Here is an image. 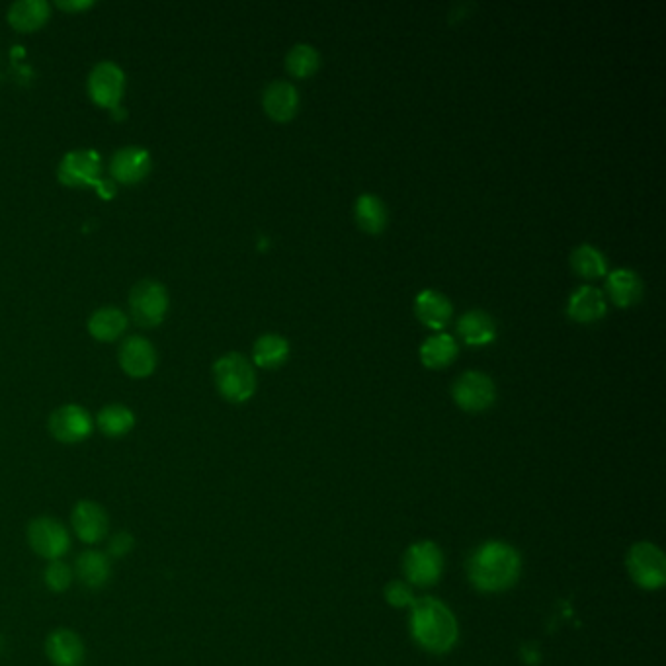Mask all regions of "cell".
I'll return each mask as SVG.
<instances>
[{"instance_id":"cell-26","label":"cell","mask_w":666,"mask_h":666,"mask_svg":"<svg viewBox=\"0 0 666 666\" xmlns=\"http://www.w3.org/2000/svg\"><path fill=\"white\" fill-rule=\"evenodd\" d=\"M127 327V317L124 311L118 307H102L92 313L88 321V331L102 342H112L120 334H124Z\"/></svg>"},{"instance_id":"cell-25","label":"cell","mask_w":666,"mask_h":666,"mask_svg":"<svg viewBox=\"0 0 666 666\" xmlns=\"http://www.w3.org/2000/svg\"><path fill=\"white\" fill-rule=\"evenodd\" d=\"M354 219L362 231L379 235L387 227L389 213L381 198L374 194H362L354 204Z\"/></svg>"},{"instance_id":"cell-7","label":"cell","mask_w":666,"mask_h":666,"mask_svg":"<svg viewBox=\"0 0 666 666\" xmlns=\"http://www.w3.org/2000/svg\"><path fill=\"white\" fill-rule=\"evenodd\" d=\"M454 401L467 413H483L497 399L495 381L483 372H465L459 375L452 387Z\"/></svg>"},{"instance_id":"cell-32","label":"cell","mask_w":666,"mask_h":666,"mask_svg":"<svg viewBox=\"0 0 666 666\" xmlns=\"http://www.w3.org/2000/svg\"><path fill=\"white\" fill-rule=\"evenodd\" d=\"M135 540L131 534L127 532H118L116 536H112V540L108 543V557L112 559H122L125 555H129L133 551Z\"/></svg>"},{"instance_id":"cell-23","label":"cell","mask_w":666,"mask_h":666,"mask_svg":"<svg viewBox=\"0 0 666 666\" xmlns=\"http://www.w3.org/2000/svg\"><path fill=\"white\" fill-rule=\"evenodd\" d=\"M290 356V342L280 334H262L252 348L254 364L266 370L280 368Z\"/></svg>"},{"instance_id":"cell-13","label":"cell","mask_w":666,"mask_h":666,"mask_svg":"<svg viewBox=\"0 0 666 666\" xmlns=\"http://www.w3.org/2000/svg\"><path fill=\"white\" fill-rule=\"evenodd\" d=\"M45 655L55 666H81L84 661L83 639L67 627H59L45 639Z\"/></svg>"},{"instance_id":"cell-8","label":"cell","mask_w":666,"mask_h":666,"mask_svg":"<svg viewBox=\"0 0 666 666\" xmlns=\"http://www.w3.org/2000/svg\"><path fill=\"white\" fill-rule=\"evenodd\" d=\"M30 547L47 561H59L71 547L67 528L51 516H40L28 526Z\"/></svg>"},{"instance_id":"cell-15","label":"cell","mask_w":666,"mask_h":666,"mask_svg":"<svg viewBox=\"0 0 666 666\" xmlns=\"http://www.w3.org/2000/svg\"><path fill=\"white\" fill-rule=\"evenodd\" d=\"M151 170V155L147 149L129 145L112 157L110 172L122 184H137L141 182Z\"/></svg>"},{"instance_id":"cell-12","label":"cell","mask_w":666,"mask_h":666,"mask_svg":"<svg viewBox=\"0 0 666 666\" xmlns=\"http://www.w3.org/2000/svg\"><path fill=\"white\" fill-rule=\"evenodd\" d=\"M71 524L77 538L86 545H96L106 540L110 532L108 514L102 508V504L94 500H81L75 504L71 514Z\"/></svg>"},{"instance_id":"cell-20","label":"cell","mask_w":666,"mask_h":666,"mask_svg":"<svg viewBox=\"0 0 666 666\" xmlns=\"http://www.w3.org/2000/svg\"><path fill=\"white\" fill-rule=\"evenodd\" d=\"M458 334L467 346H487L497 338V325L485 311H467L458 321Z\"/></svg>"},{"instance_id":"cell-9","label":"cell","mask_w":666,"mask_h":666,"mask_svg":"<svg viewBox=\"0 0 666 666\" xmlns=\"http://www.w3.org/2000/svg\"><path fill=\"white\" fill-rule=\"evenodd\" d=\"M94 430V420L81 405H63L49 417V432L61 444L84 442Z\"/></svg>"},{"instance_id":"cell-31","label":"cell","mask_w":666,"mask_h":666,"mask_svg":"<svg viewBox=\"0 0 666 666\" xmlns=\"http://www.w3.org/2000/svg\"><path fill=\"white\" fill-rule=\"evenodd\" d=\"M385 598L393 608H411L417 602L411 584L401 581H393L385 586Z\"/></svg>"},{"instance_id":"cell-16","label":"cell","mask_w":666,"mask_h":666,"mask_svg":"<svg viewBox=\"0 0 666 666\" xmlns=\"http://www.w3.org/2000/svg\"><path fill=\"white\" fill-rule=\"evenodd\" d=\"M262 106L274 122H290L299 110L297 88L288 81L268 84L262 94Z\"/></svg>"},{"instance_id":"cell-29","label":"cell","mask_w":666,"mask_h":666,"mask_svg":"<svg viewBox=\"0 0 666 666\" xmlns=\"http://www.w3.org/2000/svg\"><path fill=\"white\" fill-rule=\"evenodd\" d=\"M319 61H321L319 51L313 45L297 43L288 51L286 69L293 77L305 79V77H311L319 69Z\"/></svg>"},{"instance_id":"cell-28","label":"cell","mask_w":666,"mask_h":666,"mask_svg":"<svg viewBox=\"0 0 666 666\" xmlns=\"http://www.w3.org/2000/svg\"><path fill=\"white\" fill-rule=\"evenodd\" d=\"M571 266L581 278H586V280L602 278L608 272L606 256L592 245H581L573 250Z\"/></svg>"},{"instance_id":"cell-30","label":"cell","mask_w":666,"mask_h":666,"mask_svg":"<svg viewBox=\"0 0 666 666\" xmlns=\"http://www.w3.org/2000/svg\"><path fill=\"white\" fill-rule=\"evenodd\" d=\"M43 583L51 592H65L73 584V569L59 561H49V565L43 571Z\"/></svg>"},{"instance_id":"cell-22","label":"cell","mask_w":666,"mask_h":666,"mask_svg":"<svg viewBox=\"0 0 666 666\" xmlns=\"http://www.w3.org/2000/svg\"><path fill=\"white\" fill-rule=\"evenodd\" d=\"M606 292L618 307H631L643 295V282L633 270L620 268L608 274Z\"/></svg>"},{"instance_id":"cell-24","label":"cell","mask_w":666,"mask_h":666,"mask_svg":"<svg viewBox=\"0 0 666 666\" xmlns=\"http://www.w3.org/2000/svg\"><path fill=\"white\" fill-rule=\"evenodd\" d=\"M47 18L49 4L45 0H18L8 8V20L20 32H34L42 28Z\"/></svg>"},{"instance_id":"cell-2","label":"cell","mask_w":666,"mask_h":666,"mask_svg":"<svg viewBox=\"0 0 666 666\" xmlns=\"http://www.w3.org/2000/svg\"><path fill=\"white\" fill-rule=\"evenodd\" d=\"M411 612V633L422 649L442 655L458 643V620L438 598H420Z\"/></svg>"},{"instance_id":"cell-10","label":"cell","mask_w":666,"mask_h":666,"mask_svg":"<svg viewBox=\"0 0 666 666\" xmlns=\"http://www.w3.org/2000/svg\"><path fill=\"white\" fill-rule=\"evenodd\" d=\"M125 75L124 71L112 63V61H102L98 63L90 77H88V94L90 98L104 106V108H118L122 96H124Z\"/></svg>"},{"instance_id":"cell-4","label":"cell","mask_w":666,"mask_h":666,"mask_svg":"<svg viewBox=\"0 0 666 666\" xmlns=\"http://www.w3.org/2000/svg\"><path fill=\"white\" fill-rule=\"evenodd\" d=\"M631 581L645 590H659L666 583V559L655 543H635L627 553Z\"/></svg>"},{"instance_id":"cell-1","label":"cell","mask_w":666,"mask_h":666,"mask_svg":"<svg viewBox=\"0 0 666 666\" xmlns=\"http://www.w3.org/2000/svg\"><path fill=\"white\" fill-rule=\"evenodd\" d=\"M520 555L504 542L483 543L469 559V581L481 592H502L520 577Z\"/></svg>"},{"instance_id":"cell-3","label":"cell","mask_w":666,"mask_h":666,"mask_svg":"<svg viewBox=\"0 0 666 666\" xmlns=\"http://www.w3.org/2000/svg\"><path fill=\"white\" fill-rule=\"evenodd\" d=\"M213 379L217 391L229 403H245L256 391V375L243 354L229 352L213 366Z\"/></svg>"},{"instance_id":"cell-18","label":"cell","mask_w":666,"mask_h":666,"mask_svg":"<svg viewBox=\"0 0 666 666\" xmlns=\"http://www.w3.org/2000/svg\"><path fill=\"white\" fill-rule=\"evenodd\" d=\"M75 573L86 588L100 590L112 577L110 557L102 551H84L75 563Z\"/></svg>"},{"instance_id":"cell-33","label":"cell","mask_w":666,"mask_h":666,"mask_svg":"<svg viewBox=\"0 0 666 666\" xmlns=\"http://www.w3.org/2000/svg\"><path fill=\"white\" fill-rule=\"evenodd\" d=\"M59 6L61 8H67V10H79V8H84V6H90V2H69V0H59Z\"/></svg>"},{"instance_id":"cell-19","label":"cell","mask_w":666,"mask_h":666,"mask_svg":"<svg viewBox=\"0 0 666 666\" xmlns=\"http://www.w3.org/2000/svg\"><path fill=\"white\" fill-rule=\"evenodd\" d=\"M567 313L577 323H594L606 315L604 293L592 286H583L571 295Z\"/></svg>"},{"instance_id":"cell-11","label":"cell","mask_w":666,"mask_h":666,"mask_svg":"<svg viewBox=\"0 0 666 666\" xmlns=\"http://www.w3.org/2000/svg\"><path fill=\"white\" fill-rule=\"evenodd\" d=\"M100 155L92 149H77L67 153L59 163V180L69 188L94 186L100 176Z\"/></svg>"},{"instance_id":"cell-14","label":"cell","mask_w":666,"mask_h":666,"mask_svg":"<svg viewBox=\"0 0 666 666\" xmlns=\"http://www.w3.org/2000/svg\"><path fill=\"white\" fill-rule=\"evenodd\" d=\"M120 364L131 377H147L157 366V350L143 336H129L120 346Z\"/></svg>"},{"instance_id":"cell-27","label":"cell","mask_w":666,"mask_h":666,"mask_svg":"<svg viewBox=\"0 0 666 666\" xmlns=\"http://www.w3.org/2000/svg\"><path fill=\"white\" fill-rule=\"evenodd\" d=\"M96 424H98V428H100V432L104 436H108V438H122V436L129 434L133 430L135 415L125 405L114 403V405H106L98 413Z\"/></svg>"},{"instance_id":"cell-6","label":"cell","mask_w":666,"mask_h":666,"mask_svg":"<svg viewBox=\"0 0 666 666\" xmlns=\"http://www.w3.org/2000/svg\"><path fill=\"white\" fill-rule=\"evenodd\" d=\"M403 569L411 586H432L442 575L444 555L436 543H415L405 553Z\"/></svg>"},{"instance_id":"cell-17","label":"cell","mask_w":666,"mask_h":666,"mask_svg":"<svg viewBox=\"0 0 666 666\" xmlns=\"http://www.w3.org/2000/svg\"><path fill=\"white\" fill-rule=\"evenodd\" d=\"M415 313L424 327L432 331H442L450 323L454 307L444 293L424 290L418 293L415 299Z\"/></svg>"},{"instance_id":"cell-21","label":"cell","mask_w":666,"mask_h":666,"mask_svg":"<svg viewBox=\"0 0 666 666\" xmlns=\"http://www.w3.org/2000/svg\"><path fill=\"white\" fill-rule=\"evenodd\" d=\"M458 356V342L452 334L438 333L424 340L420 346V360L430 370L450 366Z\"/></svg>"},{"instance_id":"cell-5","label":"cell","mask_w":666,"mask_h":666,"mask_svg":"<svg viewBox=\"0 0 666 666\" xmlns=\"http://www.w3.org/2000/svg\"><path fill=\"white\" fill-rule=\"evenodd\" d=\"M129 309L139 327H157L168 311V293L157 280H141L129 293Z\"/></svg>"}]
</instances>
